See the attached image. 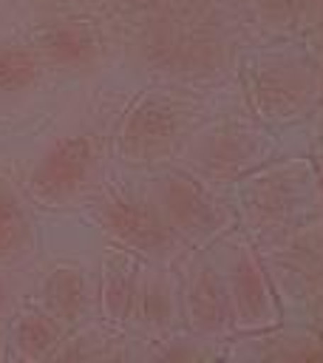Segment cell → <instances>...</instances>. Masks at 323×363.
<instances>
[{"mask_svg": "<svg viewBox=\"0 0 323 363\" xmlns=\"http://www.w3.org/2000/svg\"><path fill=\"white\" fill-rule=\"evenodd\" d=\"M136 51L167 77H201L221 62V37L201 0H147Z\"/></svg>", "mask_w": 323, "mask_h": 363, "instance_id": "cell-1", "label": "cell"}, {"mask_svg": "<svg viewBox=\"0 0 323 363\" xmlns=\"http://www.w3.org/2000/svg\"><path fill=\"white\" fill-rule=\"evenodd\" d=\"M96 145L91 136H62L37 159L28 190L45 207H68L79 201L96 173Z\"/></svg>", "mask_w": 323, "mask_h": 363, "instance_id": "cell-2", "label": "cell"}, {"mask_svg": "<svg viewBox=\"0 0 323 363\" xmlns=\"http://www.w3.org/2000/svg\"><path fill=\"white\" fill-rule=\"evenodd\" d=\"M187 119V108L170 94H144L119 130V150L128 162L150 164L167 159L176 147L181 128Z\"/></svg>", "mask_w": 323, "mask_h": 363, "instance_id": "cell-3", "label": "cell"}, {"mask_svg": "<svg viewBox=\"0 0 323 363\" xmlns=\"http://www.w3.org/2000/svg\"><path fill=\"white\" fill-rule=\"evenodd\" d=\"M99 221L110 233V238H116L125 250L142 255L164 258L176 244V233L167 227L153 199H142L130 193L108 196L99 207Z\"/></svg>", "mask_w": 323, "mask_h": 363, "instance_id": "cell-4", "label": "cell"}, {"mask_svg": "<svg viewBox=\"0 0 323 363\" xmlns=\"http://www.w3.org/2000/svg\"><path fill=\"white\" fill-rule=\"evenodd\" d=\"M153 204L159 207L176 238L201 244L221 230V210L215 207V201L181 173L159 179V184L153 187Z\"/></svg>", "mask_w": 323, "mask_h": 363, "instance_id": "cell-5", "label": "cell"}, {"mask_svg": "<svg viewBox=\"0 0 323 363\" xmlns=\"http://www.w3.org/2000/svg\"><path fill=\"white\" fill-rule=\"evenodd\" d=\"M227 298H230V315L249 329L266 326L272 320V298L266 278L258 267V261L249 252H241L230 264L227 275Z\"/></svg>", "mask_w": 323, "mask_h": 363, "instance_id": "cell-6", "label": "cell"}, {"mask_svg": "<svg viewBox=\"0 0 323 363\" xmlns=\"http://www.w3.org/2000/svg\"><path fill=\"white\" fill-rule=\"evenodd\" d=\"M184 306L196 332H221L230 320L227 284L210 264H198L184 289Z\"/></svg>", "mask_w": 323, "mask_h": 363, "instance_id": "cell-7", "label": "cell"}, {"mask_svg": "<svg viewBox=\"0 0 323 363\" xmlns=\"http://www.w3.org/2000/svg\"><path fill=\"white\" fill-rule=\"evenodd\" d=\"M42 309L60 326H76L88 312V281L76 264H57L42 284Z\"/></svg>", "mask_w": 323, "mask_h": 363, "instance_id": "cell-8", "label": "cell"}, {"mask_svg": "<svg viewBox=\"0 0 323 363\" xmlns=\"http://www.w3.org/2000/svg\"><path fill=\"white\" fill-rule=\"evenodd\" d=\"M96 45L99 43H96V34L91 26H85L79 20H62V23L45 26L37 34L34 51L48 62H57L65 68H79L94 60Z\"/></svg>", "mask_w": 323, "mask_h": 363, "instance_id": "cell-9", "label": "cell"}, {"mask_svg": "<svg viewBox=\"0 0 323 363\" xmlns=\"http://www.w3.org/2000/svg\"><path fill=\"white\" fill-rule=\"evenodd\" d=\"M34 247V224L17 187L0 176V264H17Z\"/></svg>", "mask_w": 323, "mask_h": 363, "instance_id": "cell-10", "label": "cell"}, {"mask_svg": "<svg viewBox=\"0 0 323 363\" xmlns=\"http://www.w3.org/2000/svg\"><path fill=\"white\" fill-rule=\"evenodd\" d=\"M136 261L128 252H116L113 258L105 261V286H102V303L108 318L125 320L133 315V301H136Z\"/></svg>", "mask_w": 323, "mask_h": 363, "instance_id": "cell-11", "label": "cell"}, {"mask_svg": "<svg viewBox=\"0 0 323 363\" xmlns=\"http://www.w3.org/2000/svg\"><path fill=\"white\" fill-rule=\"evenodd\" d=\"M11 337L23 357H28V360L51 357L60 343V323L45 309H28L17 318Z\"/></svg>", "mask_w": 323, "mask_h": 363, "instance_id": "cell-12", "label": "cell"}, {"mask_svg": "<svg viewBox=\"0 0 323 363\" xmlns=\"http://www.w3.org/2000/svg\"><path fill=\"white\" fill-rule=\"evenodd\" d=\"M42 57L34 45H0V91L17 94L37 82Z\"/></svg>", "mask_w": 323, "mask_h": 363, "instance_id": "cell-13", "label": "cell"}, {"mask_svg": "<svg viewBox=\"0 0 323 363\" xmlns=\"http://www.w3.org/2000/svg\"><path fill=\"white\" fill-rule=\"evenodd\" d=\"M133 312L150 326V329H167L173 320V298L164 281L150 278L144 284H139L136 289V301H133Z\"/></svg>", "mask_w": 323, "mask_h": 363, "instance_id": "cell-14", "label": "cell"}, {"mask_svg": "<svg viewBox=\"0 0 323 363\" xmlns=\"http://www.w3.org/2000/svg\"><path fill=\"white\" fill-rule=\"evenodd\" d=\"M6 303H8V286H6V281L0 278V312L6 309Z\"/></svg>", "mask_w": 323, "mask_h": 363, "instance_id": "cell-15", "label": "cell"}, {"mask_svg": "<svg viewBox=\"0 0 323 363\" xmlns=\"http://www.w3.org/2000/svg\"><path fill=\"white\" fill-rule=\"evenodd\" d=\"M37 3H54V0H37Z\"/></svg>", "mask_w": 323, "mask_h": 363, "instance_id": "cell-16", "label": "cell"}, {"mask_svg": "<svg viewBox=\"0 0 323 363\" xmlns=\"http://www.w3.org/2000/svg\"><path fill=\"white\" fill-rule=\"evenodd\" d=\"M320 187H323V182H320Z\"/></svg>", "mask_w": 323, "mask_h": 363, "instance_id": "cell-17", "label": "cell"}]
</instances>
